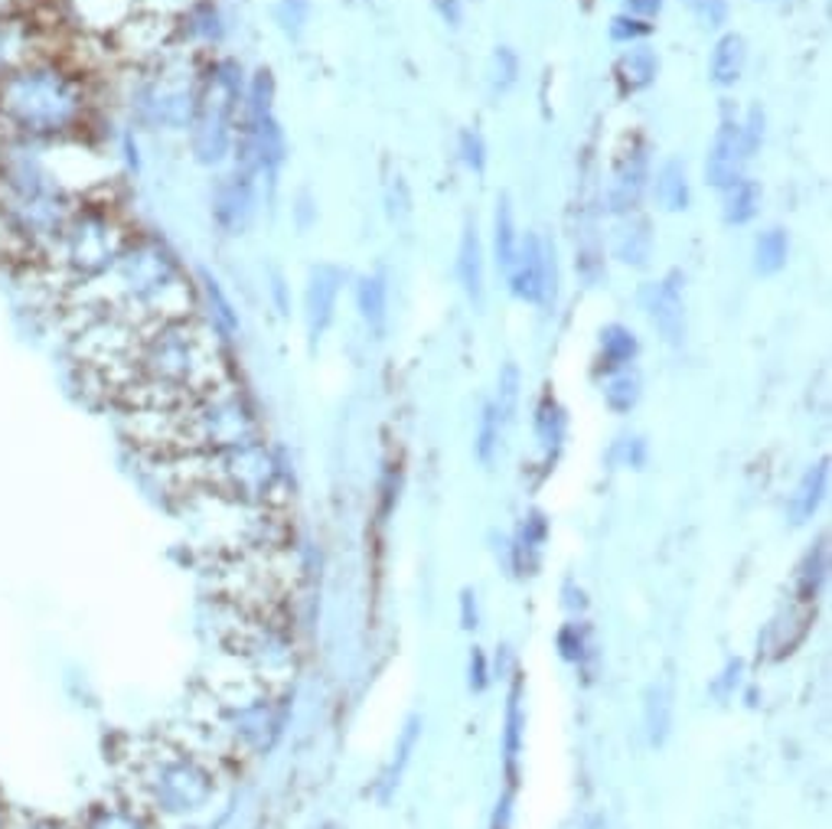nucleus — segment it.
I'll return each instance as SVG.
<instances>
[{"instance_id":"5","label":"nucleus","mask_w":832,"mask_h":829,"mask_svg":"<svg viewBox=\"0 0 832 829\" xmlns=\"http://www.w3.org/2000/svg\"><path fill=\"white\" fill-rule=\"evenodd\" d=\"M131 232L115 216L112 206L102 203H82L72 209L69 222L43 255V265L49 275H59L69 288L95 281L108 272V265L118 258V252L128 245Z\"/></svg>"},{"instance_id":"17","label":"nucleus","mask_w":832,"mask_h":829,"mask_svg":"<svg viewBox=\"0 0 832 829\" xmlns=\"http://www.w3.org/2000/svg\"><path fill=\"white\" fill-rule=\"evenodd\" d=\"M173 23H176V46H183V49L219 46L226 39V20L212 0H189L186 10L180 16H173Z\"/></svg>"},{"instance_id":"34","label":"nucleus","mask_w":832,"mask_h":829,"mask_svg":"<svg viewBox=\"0 0 832 829\" xmlns=\"http://www.w3.org/2000/svg\"><path fill=\"white\" fill-rule=\"evenodd\" d=\"M640 376H637V369H617V372H611L608 376V382H604V402H608V408L611 412H617V415H627L637 402H640Z\"/></svg>"},{"instance_id":"47","label":"nucleus","mask_w":832,"mask_h":829,"mask_svg":"<svg viewBox=\"0 0 832 829\" xmlns=\"http://www.w3.org/2000/svg\"><path fill=\"white\" fill-rule=\"evenodd\" d=\"M435 10H438V16H441L451 30H458V26L464 23V0H435Z\"/></svg>"},{"instance_id":"45","label":"nucleus","mask_w":832,"mask_h":829,"mask_svg":"<svg viewBox=\"0 0 832 829\" xmlns=\"http://www.w3.org/2000/svg\"><path fill=\"white\" fill-rule=\"evenodd\" d=\"M294 216H298V229H301V232H308V229L314 226V219H317V206H314V199H311V193H308V189H301V193H298Z\"/></svg>"},{"instance_id":"31","label":"nucleus","mask_w":832,"mask_h":829,"mask_svg":"<svg viewBox=\"0 0 832 829\" xmlns=\"http://www.w3.org/2000/svg\"><path fill=\"white\" fill-rule=\"evenodd\" d=\"M76 829H154L148 814L125 801V804H102V807H92L85 814V820Z\"/></svg>"},{"instance_id":"11","label":"nucleus","mask_w":832,"mask_h":829,"mask_svg":"<svg viewBox=\"0 0 832 829\" xmlns=\"http://www.w3.org/2000/svg\"><path fill=\"white\" fill-rule=\"evenodd\" d=\"M650 186V148L644 141H631L621 154L611 173L604 206L611 216H631L640 209V199Z\"/></svg>"},{"instance_id":"44","label":"nucleus","mask_w":832,"mask_h":829,"mask_svg":"<svg viewBox=\"0 0 832 829\" xmlns=\"http://www.w3.org/2000/svg\"><path fill=\"white\" fill-rule=\"evenodd\" d=\"M519 728H522L519 695L512 692V699H509V715H506V758H509V768L516 764V751H519Z\"/></svg>"},{"instance_id":"20","label":"nucleus","mask_w":832,"mask_h":829,"mask_svg":"<svg viewBox=\"0 0 832 829\" xmlns=\"http://www.w3.org/2000/svg\"><path fill=\"white\" fill-rule=\"evenodd\" d=\"M458 281H461L467 301L481 311L487 301V272H484V242H481L474 219L464 222V232L458 242Z\"/></svg>"},{"instance_id":"4","label":"nucleus","mask_w":832,"mask_h":829,"mask_svg":"<svg viewBox=\"0 0 832 829\" xmlns=\"http://www.w3.org/2000/svg\"><path fill=\"white\" fill-rule=\"evenodd\" d=\"M131 778H135L131 804H138L145 814L151 810L161 817L196 814L216 794V778L209 764L173 745H154L145 755H138L131 764Z\"/></svg>"},{"instance_id":"6","label":"nucleus","mask_w":832,"mask_h":829,"mask_svg":"<svg viewBox=\"0 0 832 829\" xmlns=\"http://www.w3.org/2000/svg\"><path fill=\"white\" fill-rule=\"evenodd\" d=\"M245 72L242 62L232 56L212 59L206 69H199V95L196 112L189 122V151L196 164L222 166L232 158L239 112L245 102Z\"/></svg>"},{"instance_id":"12","label":"nucleus","mask_w":832,"mask_h":829,"mask_svg":"<svg viewBox=\"0 0 832 829\" xmlns=\"http://www.w3.org/2000/svg\"><path fill=\"white\" fill-rule=\"evenodd\" d=\"M255 219V173L232 166L216 180L212 189V222L226 235H242Z\"/></svg>"},{"instance_id":"42","label":"nucleus","mask_w":832,"mask_h":829,"mask_svg":"<svg viewBox=\"0 0 832 829\" xmlns=\"http://www.w3.org/2000/svg\"><path fill=\"white\" fill-rule=\"evenodd\" d=\"M535 431H539L542 445H558L562 441V435H565V415H562V408L552 399H542L539 415H535Z\"/></svg>"},{"instance_id":"14","label":"nucleus","mask_w":832,"mask_h":829,"mask_svg":"<svg viewBox=\"0 0 832 829\" xmlns=\"http://www.w3.org/2000/svg\"><path fill=\"white\" fill-rule=\"evenodd\" d=\"M647 314L669 346H679L685 339V275L679 268L666 272L657 285H650Z\"/></svg>"},{"instance_id":"23","label":"nucleus","mask_w":832,"mask_h":829,"mask_svg":"<svg viewBox=\"0 0 832 829\" xmlns=\"http://www.w3.org/2000/svg\"><path fill=\"white\" fill-rule=\"evenodd\" d=\"M660 76V59L650 46H631L617 62H614V82L621 95H637L650 89Z\"/></svg>"},{"instance_id":"51","label":"nucleus","mask_w":832,"mask_h":829,"mask_svg":"<svg viewBox=\"0 0 832 829\" xmlns=\"http://www.w3.org/2000/svg\"><path fill=\"white\" fill-rule=\"evenodd\" d=\"M13 829V827H10ZM16 829H76V827H66V824H56V820H26L23 827Z\"/></svg>"},{"instance_id":"25","label":"nucleus","mask_w":832,"mask_h":829,"mask_svg":"<svg viewBox=\"0 0 832 829\" xmlns=\"http://www.w3.org/2000/svg\"><path fill=\"white\" fill-rule=\"evenodd\" d=\"M353 298H356V311H359L362 324L372 333L385 331V321H389V285H385V275L382 272L359 275L356 288H353Z\"/></svg>"},{"instance_id":"39","label":"nucleus","mask_w":832,"mask_h":829,"mask_svg":"<svg viewBox=\"0 0 832 829\" xmlns=\"http://www.w3.org/2000/svg\"><path fill=\"white\" fill-rule=\"evenodd\" d=\"M519 82V56L509 46H497L490 59V89L494 95H506Z\"/></svg>"},{"instance_id":"43","label":"nucleus","mask_w":832,"mask_h":829,"mask_svg":"<svg viewBox=\"0 0 832 829\" xmlns=\"http://www.w3.org/2000/svg\"><path fill=\"white\" fill-rule=\"evenodd\" d=\"M738 128H741V145H744L748 158H754V154L761 151V145H764V128H767L764 108H761V105H751L748 115H744V122H738Z\"/></svg>"},{"instance_id":"32","label":"nucleus","mask_w":832,"mask_h":829,"mask_svg":"<svg viewBox=\"0 0 832 829\" xmlns=\"http://www.w3.org/2000/svg\"><path fill=\"white\" fill-rule=\"evenodd\" d=\"M199 288H203V298H206V304H209L212 331L222 333L226 339H232L235 333L242 331V324H239V311L232 308V301H229V295L222 291L219 278L209 275V272H199Z\"/></svg>"},{"instance_id":"16","label":"nucleus","mask_w":832,"mask_h":829,"mask_svg":"<svg viewBox=\"0 0 832 829\" xmlns=\"http://www.w3.org/2000/svg\"><path fill=\"white\" fill-rule=\"evenodd\" d=\"M255 151V161H258V173H265L271 183L278 176V170L288 158V141H285V131L275 118V112L268 115H258V118H242L239 115V128H235Z\"/></svg>"},{"instance_id":"22","label":"nucleus","mask_w":832,"mask_h":829,"mask_svg":"<svg viewBox=\"0 0 832 829\" xmlns=\"http://www.w3.org/2000/svg\"><path fill=\"white\" fill-rule=\"evenodd\" d=\"M748 66V39L735 30L721 33L708 56V82L715 89H735Z\"/></svg>"},{"instance_id":"46","label":"nucleus","mask_w":832,"mask_h":829,"mask_svg":"<svg viewBox=\"0 0 832 829\" xmlns=\"http://www.w3.org/2000/svg\"><path fill=\"white\" fill-rule=\"evenodd\" d=\"M698 13L705 26H721L728 20V0H698Z\"/></svg>"},{"instance_id":"41","label":"nucleus","mask_w":832,"mask_h":829,"mask_svg":"<svg viewBox=\"0 0 832 829\" xmlns=\"http://www.w3.org/2000/svg\"><path fill=\"white\" fill-rule=\"evenodd\" d=\"M458 154H461V164L467 166L471 173H484L487 170V141L477 128H464L461 138H458Z\"/></svg>"},{"instance_id":"21","label":"nucleus","mask_w":832,"mask_h":829,"mask_svg":"<svg viewBox=\"0 0 832 829\" xmlns=\"http://www.w3.org/2000/svg\"><path fill=\"white\" fill-rule=\"evenodd\" d=\"M69 16L95 36H112L131 13L141 10V0H62Z\"/></svg>"},{"instance_id":"18","label":"nucleus","mask_w":832,"mask_h":829,"mask_svg":"<svg viewBox=\"0 0 832 829\" xmlns=\"http://www.w3.org/2000/svg\"><path fill=\"white\" fill-rule=\"evenodd\" d=\"M39 26L30 13L0 16V79L39 56Z\"/></svg>"},{"instance_id":"13","label":"nucleus","mask_w":832,"mask_h":829,"mask_svg":"<svg viewBox=\"0 0 832 829\" xmlns=\"http://www.w3.org/2000/svg\"><path fill=\"white\" fill-rule=\"evenodd\" d=\"M343 268H336L331 262H321L311 268L308 275V288H304V324H308V336L317 346L324 339V333L331 331L333 318H336V301L343 291Z\"/></svg>"},{"instance_id":"50","label":"nucleus","mask_w":832,"mask_h":829,"mask_svg":"<svg viewBox=\"0 0 832 829\" xmlns=\"http://www.w3.org/2000/svg\"><path fill=\"white\" fill-rule=\"evenodd\" d=\"M471 686L477 692L487 686V666H484V654L481 650H474V657H471Z\"/></svg>"},{"instance_id":"52","label":"nucleus","mask_w":832,"mask_h":829,"mask_svg":"<svg viewBox=\"0 0 832 829\" xmlns=\"http://www.w3.org/2000/svg\"><path fill=\"white\" fill-rule=\"evenodd\" d=\"M0 829H10V820H7V810H3V804H0Z\"/></svg>"},{"instance_id":"26","label":"nucleus","mask_w":832,"mask_h":829,"mask_svg":"<svg viewBox=\"0 0 832 829\" xmlns=\"http://www.w3.org/2000/svg\"><path fill=\"white\" fill-rule=\"evenodd\" d=\"M827 487H830V461H817L797 484L794 497H790V519L800 526L807 519H813V513L820 509V503L827 497Z\"/></svg>"},{"instance_id":"37","label":"nucleus","mask_w":832,"mask_h":829,"mask_svg":"<svg viewBox=\"0 0 832 829\" xmlns=\"http://www.w3.org/2000/svg\"><path fill=\"white\" fill-rule=\"evenodd\" d=\"M308 20H311V0H278L275 3V23L288 39H301Z\"/></svg>"},{"instance_id":"28","label":"nucleus","mask_w":832,"mask_h":829,"mask_svg":"<svg viewBox=\"0 0 832 829\" xmlns=\"http://www.w3.org/2000/svg\"><path fill=\"white\" fill-rule=\"evenodd\" d=\"M790 262V235L787 229L781 226H771L764 229L758 239H754V272L761 278H774L787 268Z\"/></svg>"},{"instance_id":"33","label":"nucleus","mask_w":832,"mask_h":829,"mask_svg":"<svg viewBox=\"0 0 832 829\" xmlns=\"http://www.w3.org/2000/svg\"><path fill=\"white\" fill-rule=\"evenodd\" d=\"M640 353V339L637 333L624 324H608L601 331V366L608 372H617V369H627Z\"/></svg>"},{"instance_id":"30","label":"nucleus","mask_w":832,"mask_h":829,"mask_svg":"<svg viewBox=\"0 0 832 829\" xmlns=\"http://www.w3.org/2000/svg\"><path fill=\"white\" fill-rule=\"evenodd\" d=\"M644 725L654 748H663L672 728V689L663 682H654L644 692Z\"/></svg>"},{"instance_id":"3","label":"nucleus","mask_w":832,"mask_h":829,"mask_svg":"<svg viewBox=\"0 0 832 829\" xmlns=\"http://www.w3.org/2000/svg\"><path fill=\"white\" fill-rule=\"evenodd\" d=\"M89 92L76 69L39 53L0 79V131L33 145H59L82 131Z\"/></svg>"},{"instance_id":"7","label":"nucleus","mask_w":832,"mask_h":829,"mask_svg":"<svg viewBox=\"0 0 832 829\" xmlns=\"http://www.w3.org/2000/svg\"><path fill=\"white\" fill-rule=\"evenodd\" d=\"M252 441V412L229 385H216L176 408V454H216Z\"/></svg>"},{"instance_id":"10","label":"nucleus","mask_w":832,"mask_h":829,"mask_svg":"<svg viewBox=\"0 0 832 829\" xmlns=\"http://www.w3.org/2000/svg\"><path fill=\"white\" fill-rule=\"evenodd\" d=\"M108 39L115 43V49L125 59H131L138 66H154L158 59H164L166 53L176 46V23H173L170 13L141 7Z\"/></svg>"},{"instance_id":"9","label":"nucleus","mask_w":832,"mask_h":829,"mask_svg":"<svg viewBox=\"0 0 832 829\" xmlns=\"http://www.w3.org/2000/svg\"><path fill=\"white\" fill-rule=\"evenodd\" d=\"M509 291L512 298L525 304H552L558 291V258H555V242L525 232L519 239L516 258L509 265Z\"/></svg>"},{"instance_id":"36","label":"nucleus","mask_w":832,"mask_h":829,"mask_svg":"<svg viewBox=\"0 0 832 829\" xmlns=\"http://www.w3.org/2000/svg\"><path fill=\"white\" fill-rule=\"evenodd\" d=\"M823 578H827V539L817 545V552H810V555H807L804 568H800L797 595H800V601H804V605H807V601H817Z\"/></svg>"},{"instance_id":"27","label":"nucleus","mask_w":832,"mask_h":829,"mask_svg":"<svg viewBox=\"0 0 832 829\" xmlns=\"http://www.w3.org/2000/svg\"><path fill=\"white\" fill-rule=\"evenodd\" d=\"M761 199H764V189L758 180L751 176H741L738 183H731L725 189V203H721V219L728 226H748L758 212H761Z\"/></svg>"},{"instance_id":"49","label":"nucleus","mask_w":832,"mask_h":829,"mask_svg":"<svg viewBox=\"0 0 832 829\" xmlns=\"http://www.w3.org/2000/svg\"><path fill=\"white\" fill-rule=\"evenodd\" d=\"M271 295H275L278 311H281V314H288V311H291V301H288V285H285L281 272H271Z\"/></svg>"},{"instance_id":"15","label":"nucleus","mask_w":832,"mask_h":829,"mask_svg":"<svg viewBox=\"0 0 832 829\" xmlns=\"http://www.w3.org/2000/svg\"><path fill=\"white\" fill-rule=\"evenodd\" d=\"M748 151L741 145V128L738 122L725 118L708 145V154H705V183L712 189H728L731 183H738L744 176V164H748Z\"/></svg>"},{"instance_id":"8","label":"nucleus","mask_w":832,"mask_h":829,"mask_svg":"<svg viewBox=\"0 0 832 829\" xmlns=\"http://www.w3.org/2000/svg\"><path fill=\"white\" fill-rule=\"evenodd\" d=\"M196 95H199V69L193 66L189 49L173 46L164 59L145 66V76L131 92V112L151 128L186 131L196 112Z\"/></svg>"},{"instance_id":"38","label":"nucleus","mask_w":832,"mask_h":829,"mask_svg":"<svg viewBox=\"0 0 832 829\" xmlns=\"http://www.w3.org/2000/svg\"><path fill=\"white\" fill-rule=\"evenodd\" d=\"M499 435H502V425H499L494 405L487 402V405H484V412H481L477 441H474V451H477L481 464H494V458H497V448H499Z\"/></svg>"},{"instance_id":"1","label":"nucleus","mask_w":832,"mask_h":829,"mask_svg":"<svg viewBox=\"0 0 832 829\" xmlns=\"http://www.w3.org/2000/svg\"><path fill=\"white\" fill-rule=\"evenodd\" d=\"M69 308L89 314H118L135 327L189 318V281L158 239H128L118 258L95 281L69 288Z\"/></svg>"},{"instance_id":"2","label":"nucleus","mask_w":832,"mask_h":829,"mask_svg":"<svg viewBox=\"0 0 832 829\" xmlns=\"http://www.w3.org/2000/svg\"><path fill=\"white\" fill-rule=\"evenodd\" d=\"M79 196L46 161L43 145L0 138V226L23 258H43Z\"/></svg>"},{"instance_id":"48","label":"nucleus","mask_w":832,"mask_h":829,"mask_svg":"<svg viewBox=\"0 0 832 829\" xmlns=\"http://www.w3.org/2000/svg\"><path fill=\"white\" fill-rule=\"evenodd\" d=\"M621 3H624V13L640 16V20H654L663 10V0H621Z\"/></svg>"},{"instance_id":"19","label":"nucleus","mask_w":832,"mask_h":829,"mask_svg":"<svg viewBox=\"0 0 832 829\" xmlns=\"http://www.w3.org/2000/svg\"><path fill=\"white\" fill-rule=\"evenodd\" d=\"M611 255L627 268H647L654 258V226L647 216H621L611 235Z\"/></svg>"},{"instance_id":"24","label":"nucleus","mask_w":832,"mask_h":829,"mask_svg":"<svg viewBox=\"0 0 832 829\" xmlns=\"http://www.w3.org/2000/svg\"><path fill=\"white\" fill-rule=\"evenodd\" d=\"M654 199L663 212H685L692 203V183H689V166L679 158H669L660 164L654 176Z\"/></svg>"},{"instance_id":"40","label":"nucleus","mask_w":832,"mask_h":829,"mask_svg":"<svg viewBox=\"0 0 832 829\" xmlns=\"http://www.w3.org/2000/svg\"><path fill=\"white\" fill-rule=\"evenodd\" d=\"M654 33V23L650 20H640V16H631V13H617V16H611V23H608V36L614 39V43H621V46H634V43H640V39H647Z\"/></svg>"},{"instance_id":"29","label":"nucleus","mask_w":832,"mask_h":829,"mask_svg":"<svg viewBox=\"0 0 832 829\" xmlns=\"http://www.w3.org/2000/svg\"><path fill=\"white\" fill-rule=\"evenodd\" d=\"M516 249H519L516 209H512L509 193H499L497 209H494V262H497V268L502 275L509 272V265H512V258H516Z\"/></svg>"},{"instance_id":"35","label":"nucleus","mask_w":832,"mask_h":829,"mask_svg":"<svg viewBox=\"0 0 832 829\" xmlns=\"http://www.w3.org/2000/svg\"><path fill=\"white\" fill-rule=\"evenodd\" d=\"M519 389H522V372L516 362H502L497 376V399L490 402L494 412H497L499 425H512L516 412H519Z\"/></svg>"}]
</instances>
